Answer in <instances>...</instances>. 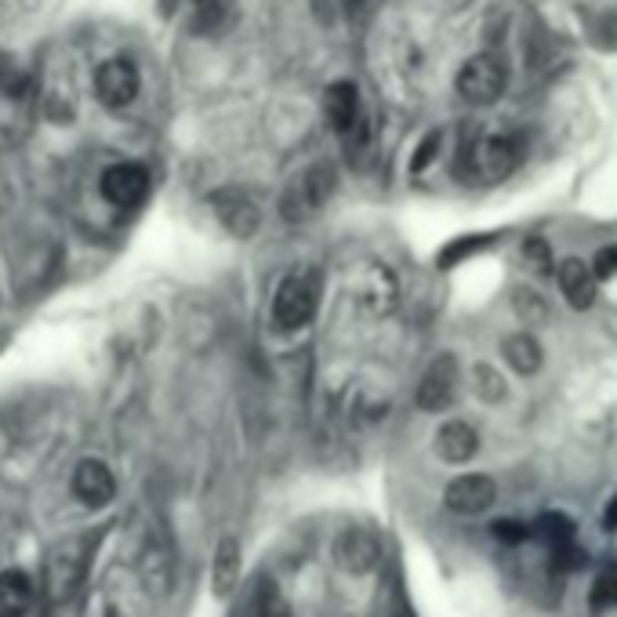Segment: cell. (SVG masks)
I'll use <instances>...</instances> for the list:
<instances>
[{
	"instance_id": "cell-2",
	"label": "cell",
	"mask_w": 617,
	"mask_h": 617,
	"mask_svg": "<svg viewBox=\"0 0 617 617\" xmlns=\"http://www.w3.org/2000/svg\"><path fill=\"white\" fill-rule=\"evenodd\" d=\"M331 193H334V167L317 164L287 185L284 201H280V211H284L287 222H306L309 215H317L320 207L327 204Z\"/></svg>"
},
{
	"instance_id": "cell-24",
	"label": "cell",
	"mask_w": 617,
	"mask_h": 617,
	"mask_svg": "<svg viewBox=\"0 0 617 617\" xmlns=\"http://www.w3.org/2000/svg\"><path fill=\"white\" fill-rule=\"evenodd\" d=\"M490 535H494L501 545H523L535 530H530L527 523H516V519H498V523H490Z\"/></svg>"
},
{
	"instance_id": "cell-22",
	"label": "cell",
	"mask_w": 617,
	"mask_h": 617,
	"mask_svg": "<svg viewBox=\"0 0 617 617\" xmlns=\"http://www.w3.org/2000/svg\"><path fill=\"white\" fill-rule=\"evenodd\" d=\"M255 617H295L291 606L284 603V595L273 589V581H261L258 600H255Z\"/></svg>"
},
{
	"instance_id": "cell-11",
	"label": "cell",
	"mask_w": 617,
	"mask_h": 617,
	"mask_svg": "<svg viewBox=\"0 0 617 617\" xmlns=\"http://www.w3.org/2000/svg\"><path fill=\"white\" fill-rule=\"evenodd\" d=\"M498 498V487L494 479L484 476V473H468V476H458L451 487H447V509L458 512V516H476V512L490 509V501Z\"/></svg>"
},
{
	"instance_id": "cell-31",
	"label": "cell",
	"mask_w": 617,
	"mask_h": 617,
	"mask_svg": "<svg viewBox=\"0 0 617 617\" xmlns=\"http://www.w3.org/2000/svg\"><path fill=\"white\" fill-rule=\"evenodd\" d=\"M603 527H606V530H617V498L610 501V505H606V516H603Z\"/></svg>"
},
{
	"instance_id": "cell-19",
	"label": "cell",
	"mask_w": 617,
	"mask_h": 617,
	"mask_svg": "<svg viewBox=\"0 0 617 617\" xmlns=\"http://www.w3.org/2000/svg\"><path fill=\"white\" fill-rule=\"evenodd\" d=\"M505 360L519 374H535L541 368V345L535 334L519 331V334H512V338H505Z\"/></svg>"
},
{
	"instance_id": "cell-1",
	"label": "cell",
	"mask_w": 617,
	"mask_h": 617,
	"mask_svg": "<svg viewBox=\"0 0 617 617\" xmlns=\"http://www.w3.org/2000/svg\"><path fill=\"white\" fill-rule=\"evenodd\" d=\"M465 160H468V171H473L479 182H501L519 167L523 142L516 134H487V139H476L473 145H465Z\"/></svg>"
},
{
	"instance_id": "cell-21",
	"label": "cell",
	"mask_w": 617,
	"mask_h": 617,
	"mask_svg": "<svg viewBox=\"0 0 617 617\" xmlns=\"http://www.w3.org/2000/svg\"><path fill=\"white\" fill-rule=\"evenodd\" d=\"M190 18H193V34H211V29L222 26V0H193V8H190Z\"/></svg>"
},
{
	"instance_id": "cell-5",
	"label": "cell",
	"mask_w": 617,
	"mask_h": 617,
	"mask_svg": "<svg viewBox=\"0 0 617 617\" xmlns=\"http://www.w3.org/2000/svg\"><path fill=\"white\" fill-rule=\"evenodd\" d=\"M95 95L106 110L131 106L139 95V69L128 59H110L95 69Z\"/></svg>"
},
{
	"instance_id": "cell-25",
	"label": "cell",
	"mask_w": 617,
	"mask_h": 617,
	"mask_svg": "<svg viewBox=\"0 0 617 617\" xmlns=\"http://www.w3.org/2000/svg\"><path fill=\"white\" fill-rule=\"evenodd\" d=\"M589 563V552L578 549V545H563V549H552V570L556 574H574Z\"/></svg>"
},
{
	"instance_id": "cell-18",
	"label": "cell",
	"mask_w": 617,
	"mask_h": 617,
	"mask_svg": "<svg viewBox=\"0 0 617 617\" xmlns=\"http://www.w3.org/2000/svg\"><path fill=\"white\" fill-rule=\"evenodd\" d=\"M240 581V545L236 538H222L215 552V592L229 595Z\"/></svg>"
},
{
	"instance_id": "cell-14",
	"label": "cell",
	"mask_w": 617,
	"mask_h": 617,
	"mask_svg": "<svg viewBox=\"0 0 617 617\" xmlns=\"http://www.w3.org/2000/svg\"><path fill=\"white\" fill-rule=\"evenodd\" d=\"M436 451H439V458H444V462H454V465L468 462V458L479 451L476 428L468 425V422H447V425H439V433H436Z\"/></svg>"
},
{
	"instance_id": "cell-30",
	"label": "cell",
	"mask_w": 617,
	"mask_h": 617,
	"mask_svg": "<svg viewBox=\"0 0 617 617\" xmlns=\"http://www.w3.org/2000/svg\"><path fill=\"white\" fill-rule=\"evenodd\" d=\"M439 150V131H433V134H428V139L422 142V150H417V156H414V171H425V167H428V160H433V153Z\"/></svg>"
},
{
	"instance_id": "cell-16",
	"label": "cell",
	"mask_w": 617,
	"mask_h": 617,
	"mask_svg": "<svg viewBox=\"0 0 617 617\" xmlns=\"http://www.w3.org/2000/svg\"><path fill=\"white\" fill-rule=\"evenodd\" d=\"M80 552L77 545H62L55 556L48 560V581H51V592H55V600H66L73 592V584L80 578Z\"/></svg>"
},
{
	"instance_id": "cell-32",
	"label": "cell",
	"mask_w": 617,
	"mask_h": 617,
	"mask_svg": "<svg viewBox=\"0 0 617 617\" xmlns=\"http://www.w3.org/2000/svg\"><path fill=\"white\" fill-rule=\"evenodd\" d=\"M349 4H363V0H349Z\"/></svg>"
},
{
	"instance_id": "cell-17",
	"label": "cell",
	"mask_w": 617,
	"mask_h": 617,
	"mask_svg": "<svg viewBox=\"0 0 617 617\" xmlns=\"http://www.w3.org/2000/svg\"><path fill=\"white\" fill-rule=\"evenodd\" d=\"M360 301L368 306L371 312H389L393 309V301H396V280L389 269H382V266H374L368 280L360 284Z\"/></svg>"
},
{
	"instance_id": "cell-15",
	"label": "cell",
	"mask_w": 617,
	"mask_h": 617,
	"mask_svg": "<svg viewBox=\"0 0 617 617\" xmlns=\"http://www.w3.org/2000/svg\"><path fill=\"white\" fill-rule=\"evenodd\" d=\"M34 610V581L23 570L0 574V617H26Z\"/></svg>"
},
{
	"instance_id": "cell-29",
	"label": "cell",
	"mask_w": 617,
	"mask_h": 617,
	"mask_svg": "<svg viewBox=\"0 0 617 617\" xmlns=\"http://www.w3.org/2000/svg\"><path fill=\"white\" fill-rule=\"evenodd\" d=\"M476 378H479L476 389L484 393L487 400H498V396L505 393V385H501V374H494L490 368H476Z\"/></svg>"
},
{
	"instance_id": "cell-26",
	"label": "cell",
	"mask_w": 617,
	"mask_h": 617,
	"mask_svg": "<svg viewBox=\"0 0 617 617\" xmlns=\"http://www.w3.org/2000/svg\"><path fill=\"white\" fill-rule=\"evenodd\" d=\"M523 258H527V266L535 269V273H549V266H552L549 244H545V240H538V236L523 244Z\"/></svg>"
},
{
	"instance_id": "cell-12",
	"label": "cell",
	"mask_w": 617,
	"mask_h": 617,
	"mask_svg": "<svg viewBox=\"0 0 617 617\" xmlns=\"http://www.w3.org/2000/svg\"><path fill=\"white\" fill-rule=\"evenodd\" d=\"M323 113H327L331 128L338 134H352L360 128V91L352 80H338L323 91Z\"/></svg>"
},
{
	"instance_id": "cell-23",
	"label": "cell",
	"mask_w": 617,
	"mask_h": 617,
	"mask_svg": "<svg viewBox=\"0 0 617 617\" xmlns=\"http://www.w3.org/2000/svg\"><path fill=\"white\" fill-rule=\"evenodd\" d=\"M592 610H614L617 606V574H600L589 592Z\"/></svg>"
},
{
	"instance_id": "cell-3",
	"label": "cell",
	"mask_w": 617,
	"mask_h": 617,
	"mask_svg": "<svg viewBox=\"0 0 617 617\" xmlns=\"http://www.w3.org/2000/svg\"><path fill=\"white\" fill-rule=\"evenodd\" d=\"M317 301H320V284L312 273H295L280 284L277 298H273V320L277 327L284 331H298L317 317Z\"/></svg>"
},
{
	"instance_id": "cell-13",
	"label": "cell",
	"mask_w": 617,
	"mask_h": 617,
	"mask_svg": "<svg viewBox=\"0 0 617 617\" xmlns=\"http://www.w3.org/2000/svg\"><path fill=\"white\" fill-rule=\"evenodd\" d=\"M556 280H560L563 298H567L574 309H589L595 301V273H592V266H584L581 258L560 261Z\"/></svg>"
},
{
	"instance_id": "cell-7",
	"label": "cell",
	"mask_w": 617,
	"mask_h": 617,
	"mask_svg": "<svg viewBox=\"0 0 617 617\" xmlns=\"http://www.w3.org/2000/svg\"><path fill=\"white\" fill-rule=\"evenodd\" d=\"M334 560L349 574H368L382 560V538L371 527H349L334 541Z\"/></svg>"
},
{
	"instance_id": "cell-20",
	"label": "cell",
	"mask_w": 617,
	"mask_h": 617,
	"mask_svg": "<svg viewBox=\"0 0 617 617\" xmlns=\"http://www.w3.org/2000/svg\"><path fill=\"white\" fill-rule=\"evenodd\" d=\"M535 535L545 541L549 549H563V545H574L578 527H574V519L563 516V512H545V516L535 523Z\"/></svg>"
},
{
	"instance_id": "cell-28",
	"label": "cell",
	"mask_w": 617,
	"mask_h": 617,
	"mask_svg": "<svg viewBox=\"0 0 617 617\" xmlns=\"http://www.w3.org/2000/svg\"><path fill=\"white\" fill-rule=\"evenodd\" d=\"M592 273H595V280L617 277V244H614V247H603L600 255L592 258Z\"/></svg>"
},
{
	"instance_id": "cell-4",
	"label": "cell",
	"mask_w": 617,
	"mask_h": 617,
	"mask_svg": "<svg viewBox=\"0 0 617 617\" xmlns=\"http://www.w3.org/2000/svg\"><path fill=\"white\" fill-rule=\"evenodd\" d=\"M505 66L494 59V55H473L458 69V95H462L468 106H490L505 95Z\"/></svg>"
},
{
	"instance_id": "cell-9",
	"label": "cell",
	"mask_w": 617,
	"mask_h": 617,
	"mask_svg": "<svg viewBox=\"0 0 617 617\" xmlns=\"http://www.w3.org/2000/svg\"><path fill=\"white\" fill-rule=\"evenodd\" d=\"M73 494L88 509H106L117 494V479H113L110 465L99 462V458H83L77 473H73Z\"/></svg>"
},
{
	"instance_id": "cell-8",
	"label": "cell",
	"mask_w": 617,
	"mask_h": 617,
	"mask_svg": "<svg viewBox=\"0 0 617 617\" xmlns=\"http://www.w3.org/2000/svg\"><path fill=\"white\" fill-rule=\"evenodd\" d=\"M150 193V171L142 164H113L102 175V196L117 207H139Z\"/></svg>"
},
{
	"instance_id": "cell-27",
	"label": "cell",
	"mask_w": 617,
	"mask_h": 617,
	"mask_svg": "<svg viewBox=\"0 0 617 617\" xmlns=\"http://www.w3.org/2000/svg\"><path fill=\"white\" fill-rule=\"evenodd\" d=\"M516 312L519 317H527V323H535V320H545L549 317V309H545V301H541L535 291H516Z\"/></svg>"
},
{
	"instance_id": "cell-6",
	"label": "cell",
	"mask_w": 617,
	"mask_h": 617,
	"mask_svg": "<svg viewBox=\"0 0 617 617\" xmlns=\"http://www.w3.org/2000/svg\"><path fill=\"white\" fill-rule=\"evenodd\" d=\"M454 385H458L454 352H439V357L425 368L422 382H417L414 403L422 407V411H444V407L454 400Z\"/></svg>"
},
{
	"instance_id": "cell-10",
	"label": "cell",
	"mask_w": 617,
	"mask_h": 617,
	"mask_svg": "<svg viewBox=\"0 0 617 617\" xmlns=\"http://www.w3.org/2000/svg\"><path fill=\"white\" fill-rule=\"evenodd\" d=\"M211 207H215L218 222H222L233 236L247 240V236L258 233L261 215H258L255 201H250V196H244L240 190H218V193L211 196Z\"/></svg>"
}]
</instances>
